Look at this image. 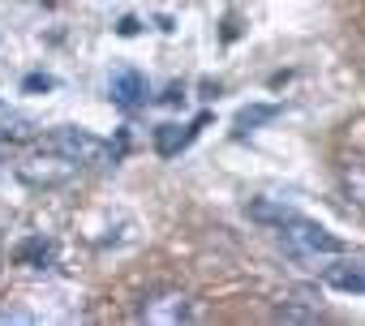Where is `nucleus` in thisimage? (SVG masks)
<instances>
[{
  "label": "nucleus",
  "mask_w": 365,
  "mask_h": 326,
  "mask_svg": "<svg viewBox=\"0 0 365 326\" xmlns=\"http://www.w3.org/2000/svg\"><path fill=\"white\" fill-rule=\"evenodd\" d=\"M0 142H5V133H0Z\"/></svg>",
  "instance_id": "18"
},
{
  "label": "nucleus",
  "mask_w": 365,
  "mask_h": 326,
  "mask_svg": "<svg viewBox=\"0 0 365 326\" xmlns=\"http://www.w3.org/2000/svg\"><path fill=\"white\" fill-rule=\"evenodd\" d=\"M0 322H31V313H0Z\"/></svg>",
  "instance_id": "17"
},
{
  "label": "nucleus",
  "mask_w": 365,
  "mask_h": 326,
  "mask_svg": "<svg viewBox=\"0 0 365 326\" xmlns=\"http://www.w3.org/2000/svg\"><path fill=\"white\" fill-rule=\"evenodd\" d=\"M245 215L254 219V224H262V228H279V224H288L297 211L292 206H284V202H275V198H250V206H245Z\"/></svg>",
  "instance_id": "9"
},
{
  "label": "nucleus",
  "mask_w": 365,
  "mask_h": 326,
  "mask_svg": "<svg viewBox=\"0 0 365 326\" xmlns=\"http://www.w3.org/2000/svg\"><path fill=\"white\" fill-rule=\"evenodd\" d=\"M138 31H142V22H138V18H120V22H116V35H125V39H133Z\"/></svg>",
  "instance_id": "15"
},
{
  "label": "nucleus",
  "mask_w": 365,
  "mask_h": 326,
  "mask_svg": "<svg viewBox=\"0 0 365 326\" xmlns=\"http://www.w3.org/2000/svg\"><path fill=\"white\" fill-rule=\"evenodd\" d=\"M207 120H211V116H198V120L185 125V129H180V125H159V129H155V154L176 159L180 150H185V146L198 137V129H207Z\"/></svg>",
  "instance_id": "6"
},
{
  "label": "nucleus",
  "mask_w": 365,
  "mask_h": 326,
  "mask_svg": "<svg viewBox=\"0 0 365 326\" xmlns=\"http://www.w3.org/2000/svg\"><path fill=\"white\" fill-rule=\"evenodd\" d=\"M142 317L146 322H190L194 317V305L180 296V292H168V296H155L142 305Z\"/></svg>",
  "instance_id": "7"
},
{
  "label": "nucleus",
  "mask_w": 365,
  "mask_h": 326,
  "mask_svg": "<svg viewBox=\"0 0 365 326\" xmlns=\"http://www.w3.org/2000/svg\"><path fill=\"white\" fill-rule=\"evenodd\" d=\"M220 95V82H202V99H215Z\"/></svg>",
  "instance_id": "16"
},
{
  "label": "nucleus",
  "mask_w": 365,
  "mask_h": 326,
  "mask_svg": "<svg viewBox=\"0 0 365 326\" xmlns=\"http://www.w3.org/2000/svg\"><path fill=\"white\" fill-rule=\"evenodd\" d=\"M271 317H275V322H318L322 313H318V309H297V305H288V300H284Z\"/></svg>",
  "instance_id": "12"
},
{
  "label": "nucleus",
  "mask_w": 365,
  "mask_h": 326,
  "mask_svg": "<svg viewBox=\"0 0 365 326\" xmlns=\"http://www.w3.org/2000/svg\"><path fill=\"white\" fill-rule=\"evenodd\" d=\"M318 279L331 288V292H348V296H365V253H339L331 258Z\"/></svg>",
  "instance_id": "4"
},
{
  "label": "nucleus",
  "mask_w": 365,
  "mask_h": 326,
  "mask_svg": "<svg viewBox=\"0 0 365 326\" xmlns=\"http://www.w3.org/2000/svg\"><path fill=\"white\" fill-rule=\"evenodd\" d=\"M52 253H56V245H52V241H43V236H26V241L14 249V258H18L22 266H35V270H39V266H48V262H52Z\"/></svg>",
  "instance_id": "11"
},
{
  "label": "nucleus",
  "mask_w": 365,
  "mask_h": 326,
  "mask_svg": "<svg viewBox=\"0 0 365 326\" xmlns=\"http://www.w3.org/2000/svg\"><path fill=\"white\" fill-rule=\"evenodd\" d=\"M275 245L284 249V258H288V262H297V266H305V270H322L331 258L348 253V245H344L335 232H327L322 224L305 219L301 211H297L288 224H279V228H275Z\"/></svg>",
  "instance_id": "1"
},
{
  "label": "nucleus",
  "mask_w": 365,
  "mask_h": 326,
  "mask_svg": "<svg viewBox=\"0 0 365 326\" xmlns=\"http://www.w3.org/2000/svg\"><path fill=\"white\" fill-rule=\"evenodd\" d=\"M159 103H168V107H180V103H185V86H180V82H172V86L159 95Z\"/></svg>",
  "instance_id": "14"
},
{
  "label": "nucleus",
  "mask_w": 365,
  "mask_h": 326,
  "mask_svg": "<svg viewBox=\"0 0 365 326\" xmlns=\"http://www.w3.org/2000/svg\"><path fill=\"white\" fill-rule=\"evenodd\" d=\"M78 172H82L78 163H69V159H61V154H52V150H39V146H35V154H31V159H22V163H18V177H22L26 185H35V189L65 185V181H73Z\"/></svg>",
  "instance_id": "3"
},
{
  "label": "nucleus",
  "mask_w": 365,
  "mask_h": 326,
  "mask_svg": "<svg viewBox=\"0 0 365 326\" xmlns=\"http://www.w3.org/2000/svg\"><path fill=\"white\" fill-rule=\"evenodd\" d=\"M275 116H279V103H245V107L237 112L232 129H237V137H245V133H254L258 125H267V120H275Z\"/></svg>",
  "instance_id": "10"
},
{
  "label": "nucleus",
  "mask_w": 365,
  "mask_h": 326,
  "mask_svg": "<svg viewBox=\"0 0 365 326\" xmlns=\"http://www.w3.org/2000/svg\"><path fill=\"white\" fill-rule=\"evenodd\" d=\"M339 189H344V198H348L352 206L365 211V159H361V154H352V159L339 163Z\"/></svg>",
  "instance_id": "8"
},
{
  "label": "nucleus",
  "mask_w": 365,
  "mask_h": 326,
  "mask_svg": "<svg viewBox=\"0 0 365 326\" xmlns=\"http://www.w3.org/2000/svg\"><path fill=\"white\" fill-rule=\"evenodd\" d=\"M35 146H39V150H52V154H61V159H69V163H78V168H99V163L116 159V150H112L103 137H95V133H86V129H78V125H61V129L43 133Z\"/></svg>",
  "instance_id": "2"
},
{
  "label": "nucleus",
  "mask_w": 365,
  "mask_h": 326,
  "mask_svg": "<svg viewBox=\"0 0 365 326\" xmlns=\"http://www.w3.org/2000/svg\"><path fill=\"white\" fill-rule=\"evenodd\" d=\"M108 99H112L120 112H133V107H142V103L150 99V86H146V78H142L138 69L116 65V69L108 73Z\"/></svg>",
  "instance_id": "5"
},
{
  "label": "nucleus",
  "mask_w": 365,
  "mask_h": 326,
  "mask_svg": "<svg viewBox=\"0 0 365 326\" xmlns=\"http://www.w3.org/2000/svg\"><path fill=\"white\" fill-rule=\"evenodd\" d=\"M52 86H56L52 73H26V78H22V95H48Z\"/></svg>",
  "instance_id": "13"
}]
</instances>
